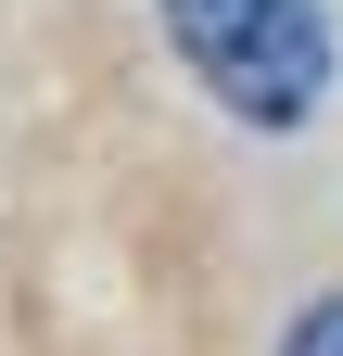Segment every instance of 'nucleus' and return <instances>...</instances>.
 Listing matches in <instances>:
<instances>
[{"label": "nucleus", "mask_w": 343, "mask_h": 356, "mask_svg": "<svg viewBox=\"0 0 343 356\" xmlns=\"http://www.w3.org/2000/svg\"><path fill=\"white\" fill-rule=\"evenodd\" d=\"M165 38L242 127H306L343 64L318 0H165Z\"/></svg>", "instance_id": "f257e3e1"}, {"label": "nucleus", "mask_w": 343, "mask_h": 356, "mask_svg": "<svg viewBox=\"0 0 343 356\" xmlns=\"http://www.w3.org/2000/svg\"><path fill=\"white\" fill-rule=\"evenodd\" d=\"M280 356H343V293H331V305H306V318L280 331Z\"/></svg>", "instance_id": "f03ea898"}]
</instances>
